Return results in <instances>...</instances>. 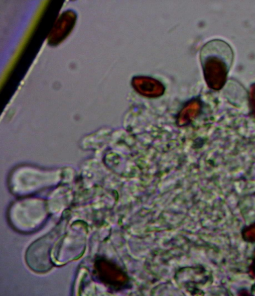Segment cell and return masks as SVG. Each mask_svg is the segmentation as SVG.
<instances>
[{
    "mask_svg": "<svg viewBox=\"0 0 255 296\" xmlns=\"http://www.w3.org/2000/svg\"><path fill=\"white\" fill-rule=\"evenodd\" d=\"M243 240L248 243H255V220L243 226L241 230Z\"/></svg>",
    "mask_w": 255,
    "mask_h": 296,
    "instance_id": "3957f363",
    "label": "cell"
},
{
    "mask_svg": "<svg viewBox=\"0 0 255 296\" xmlns=\"http://www.w3.org/2000/svg\"><path fill=\"white\" fill-rule=\"evenodd\" d=\"M248 116L255 123V83L249 89L248 95Z\"/></svg>",
    "mask_w": 255,
    "mask_h": 296,
    "instance_id": "277c9868",
    "label": "cell"
},
{
    "mask_svg": "<svg viewBox=\"0 0 255 296\" xmlns=\"http://www.w3.org/2000/svg\"><path fill=\"white\" fill-rule=\"evenodd\" d=\"M76 19V14L72 11L68 10L63 12L49 35L48 43L51 45H56L62 42L72 30Z\"/></svg>",
    "mask_w": 255,
    "mask_h": 296,
    "instance_id": "7a4b0ae2",
    "label": "cell"
},
{
    "mask_svg": "<svg viewBox=\"0 0 255 296\" xmlns=\"http://www.w3.org/2000/svg\"><path fill=\"white\" fill-rule=\"evenodd\" d=\"M202 63L206 82L209 87L219 91L225 85L234 59V53L227 42L214 40L205 46Z\"/></svg>",
    "mask_w": 255,
    "mask_h": 296,
    "instance_id": "6da1fadb",
    "label": "cell"
}]
</instances>
